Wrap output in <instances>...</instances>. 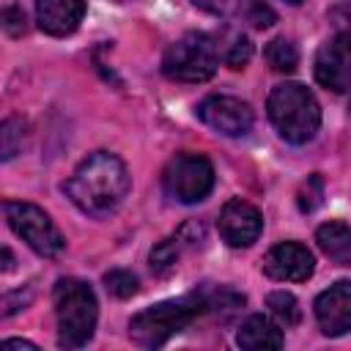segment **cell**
Here are the masks:
<instances>
[{"instance_id": "20", "label": "cell", "mask_w": 351, "mask_h": 351, "mask_svg": "<svg viewBox=\"0 0 351 351\" xmlns=\"http://www.w3.org/2000/svg\"><path fill=\"white\" fill-rule=\"evenodd\" d=\"M104 285H107V291H110L112 296H118V299H129V296H134V293L140 291L137 274H132V271H126V269H112V271H107V274H104Z\"/></svg>"}, {"instance_id": "7", "label": "cell", "mask_w": 351, "mask_h": 351, "mask_svg": "<svg viewBox=\"0 0 351 351\" xmlns=\"http://www.w3.org/2000/svg\"><path fill=\"white\" fill-rule=\"evenodd\" d=\"M167 197L178 203H200L214 189V167L203 154H178L167 162L162 176Z\"/></svg>"}, {"instance_id": "24", "label": "cell", "mask_w": 351, "mask_h": 351, "mask_svg": "<svg viewBox=\"0 0 351 351\" xmlns=\"http://www.w3.org/2000/svg\"><path fill=\"white\" fill-rule=\"evenodd\" d=\"M189 3L206 14H214V16H228L241 5V0H189Z\"/></svg>"}, {"instance_id": "27", "label": "cell", "mask_w": 351, "mask_h": 351, "mask_svg": "<svg viewBox=\"0 0 351 351\" xmlns=\"http://www.w3.org/2000/svg\"><path fill=\"white\" fill-rule=\"evenodd\" d=\"M3 348H27V351H36V343H27V340H3Z\"/></svg>"}, {"instance_id": "14", "label": "cell", "mask_w": 351, "mask_h": 351, "mask_svg": "<svg viewBox=\"0 0 351 351\" xmlns=\"http://www.w3.org/2000/svg\"><path fill=\"white\" fill-rule=\"evenodd\" d=\"M236 343L247 351H274L282 346V329L269 315H250L239 326Z\"/></svg>"}, {"instance_id": "26", "label": "cell", "mask_w": 351, "mask_h": 351, "mask_svg": "<svg viewBox=\"0 0 351 351\" xmlns=\"http://www.w3.org/2000/svg\"><path fill=\"white\" fill-rule=\"evenodd\" d=\"M274 11L266 5V3H261V0H252V8H250V22L255 25V27H269V25H274Z\"/></svg>"}, {"instance_id": "3", "label": "cell", "mask_w": 351, "mask_h": 351, "mask_svg": "<svg viewBox=\"0 0 351 351\" xmlns=\"http://www.w3.org/2000/svg\"><path fill=\"white\" fill-rule=\"evenodd\" d=\"M55 318H58V343L63 348H80L93 337L96 329V293L88 282L77 277H63L52 291Z\"/></svg>"}, {"instance_id": "8", "label": "cell", "mask_w": 351, "mask_h": 351, "mask_svg": "<svg viewBox=\"0 0 351 351\" xmlns=\"http://www.w3.org/2000/svg\"><path fill=\"white\" fill-rule=\"evenodd\" d=\"M195 112H197V118L208 129H214V132H219L225 137H241V134H247L252 129V121H255L252 107L247 101H241L236 96H219V93L217 96H206L197 104Z\"/></svg>"}, {"instance_id": "28", "label": "cell", "mask_w": 351, "mask_h": 351, "mask_svg": "<svg viewBox=\"0 0 351 351\" xmlns=\"http://www.w3.org/2000/svg\"><path fill=\"white\" fill-rule=\"evenodd\" d=\"M3 258H5V263H3V269L8 271V269L14 266V258H11V250H3Z\"/></svg>"}, {"instance_id": "9", "label": "cell", "mask_w": 351, "mask_h": 351, "mask_svg": "<svg viewBox=\"0 0 351 351\" xmlns=\"http://www.w3.org/2000/svg\"><path fill=\"white\" fill-rule=\"evenodd\" d=\"M315 80L335 90V93H351V36H335L329 38L318 55H315Z\"/></svg>"}, {"instance_id": "5", "label": "cell", "mask_w": 351, "mask_h": 351, "mask_svg": "<svg viewBox=\"0 0 351 351\" xmlns=\"http://www.w3.org/2000/svg\"><path fill=\"white\" fill-rule=\"evenodd\" d=\"M219 66V47L208 33H186L167 47L162 71L178 82H206Z\"/></svg>"}, {"instance_id": "13", "label": "cell", "mask_w": 351, "mask_h": 351, "mask_svg": "<svg viewBox=\"0 0 351 351\" xmlns=\"http://www.w3.org/2000/svg\"><path fill=\"white\" fill-rule=\"evenodd\" d=\"M85 16V0H36L38 27L49 36H69Z\"/></svg>"}, {"instance_id": "29", "label": "cell", "mask_w": 351, "mask_h": 351, "mask_svg": "<svg viewBox=\"0 0 351 351\" xmlns=\"http://www.w3.org/2000/svg\"><path fill=\"white\" fill-rule=\"evenodd\" d=\"M285 3H293V5H296V3H302V0H285Z\"/></svg>"}, {"instance_id": "23", "label": "cell", "mask_w": 351, "mask_h": 351, "mask_svg": "<svg viewBox=\"0 0 351 351\" xmlns=\"http://www.w3.org/2000/svg\"><path fill=\"white\" fill-rule=\"evenodd\" d=\"M329 22L340 36H351V0H343L329 8Z\"/></svg>"}, {"instance_id": "2", "label": "cell", "mask_w": 351, "mask_h": 351, "mask_svg": "<svg viewBox=\"0 0 351 351\" xmlns=\"http://www.w3.org/2000/svg\"><path fill=\"white\" fill-rule=\"evenodd\" d=\"M266 110H269V121L274 123L280 137L293 145L310 143L321 126V107H318L315 96L299 82L274 85L269 93Z\"/></svg>"}, {"instance_id": "19", "label": "cell", "mask_w": 351, "mask_h": 351, "mask_svg": "<svg viewBox=\"0 0 351 351\" xmlns=\"http://www.w3.org/2000/svg\"><path fill=\"white\" fill-rule=\"evenodd\" d=\"M25 134H27V123L22 118H5L3 121V126H0V156H3V162L14 159L22 151Z\"/></svg>"}, {"instance_id": "22", "label": "cell", "mask_w": 351, "mask_h": 351, "mask_svg": "<svg viewBox=\"0 0 351 351\" xmlns=\"http://www.w3.org/2000/svg\"><path fill=\"white\" fill-rule=\"evenodd\" d=\"M321 200H324V178L318 173H313L299 189V208L304 214H310V211H315L321 206Z\"/></svg>"}, {"instance_id": "16", "label": "cell", "mask_w": 351, "mask_h": 351, "mask_svg": "<svg viewBox=\"0 0 351 351\" xmlns=\"http://www.w3.org/2000/svg\"><path fill=\"white\" fill-rule=\"evenodd\" d=\"M263 55H266V63H269L274 71H280V74H291V71L299 66V49H296V44H293L291 38H285V36L271 38V41L266 44Z\"/></svg>"}, {"instance_id": "1", "label": "cell", "mask_w": 351, "mask_h": 351, "mask_svg": "<svg viewBox=\"0 0 351 351\" xmlns=\"http://www.w3.org/2000/svg\"><path fill=\"white\" fill-rule=\"evenodd\" d=\"M132 178L126 165L107 151H96L88 159L80 162V167L71 173V178L66 181V195L69 200L88 217H110L123 197L129 195Z\"/></svg>"}, {"instance_id": "18", "label": "cell", "mask_w": 351, "mask_h": 351, "mask_svg": "<svg viewBox=\"0 0 351 351\" xmlns=\"http://www.w3.org/2000/svg\"><path fill=\"white\" fill-rule=\"evenodd\" d=\"M184 247H186V244L181 241L178 233L170 236V239H165V241H159V244L151 250V269H154L156 274H170V271L176 269L178 255H181Z\"/></svg>"}, {"instance_id": "4", "label": "cell", "mask_w": 351, "mask_h": 351, "mask_svg": "<svg viewBox=\"0 0 351 351\" xmlns=\"http://www.w3.org/2000/svg\"><path fill=\"white\" fill-rule=\"evenodd\" d=\"M200 313H206V304H203V293H197V291L184 296V299L159 302L154 307L140 310L129 321V337L140 348H159L173 335L186 329Z\"/></svg>"}, {"instance_id": "11", "label": "cell", "mask_w": 351, "mask_h": 351, "mask_svg": "<svg viewBox=\"0 0 351 351\" xmlns=\"http://www.w3.org/2000/svg\"><path fill=\"white\" fill-rule=\"evenodd\" d=\"M217 228H219V236L230 247H250L258 241V236L263 230V219H261V211L255 206L236 197V200H228L222 206Z\"/></svg>"}, {"instance_id": "15", "label": "cell", "mask_w": 351, "mask_h": 351, "mask_svg": "<svg viewBox=\"0 0 351 351\" xmlns=\"http://www.w3.org/2000/svg\"><path fill=\"white\" fill-rule=\"evenodd\" d=\"M315 241L324 250V255L337 266H351V228L340 219L324 222L315 230Z\"/></svg>"}, {"instance_id": "12", "label": "cell", "mask_w": 351, "mask_h": 351, "mask_svg": "<svg viewBox=\"0 0 351 351\" xmlns=\"http://www.w3.org/2000/svg\"><path fill=\"white\" fill-rule=\"evenodd\" d=\"M315 318L321 332L329 337H340L351 329V280H340L318 293Z\"/></svg>"}, {"instance_id": "10", "label": "cell", "mask_w": 351, "mask_h": 351, "mask_svg": "<svg viewBox=\"0 0 351 351\" xmlns=\"http://www.w3.org/2000/svg\"><path fill=\"white\" fill-rule=\"evenodd\" d=\"M313 252L299 241H280L263 258V274L277 282H302L313 274Z\"/></svg>"}, {"instance_id": "6", "label": "cell", "mask_w": 351, "mask_h": 351, "mask_svg": "<svg viewBox=\"0 0 351 351\" xmlns=\"http://www.w3.org/2000/svg\"><path fill=\"white\" fill-rule=\"evenodd\" d=\"M3 214L11 230L41 258H58L66 250V239L60 236V230L55 228V222L49 219L44 208L33 203H22V200H5Z\"/></svg>"}, {"instance_id": "17", "label": "cell", "mask_w": 351, "mask_h": 351, "mask_svg": "<svg viewBox=\"0 0 351 351\" xmlns=\"http://www.w3.org/2000/svg\"><path fill=\"white\" fill-rule=\"evenodd\" d=\"M266 307H269L271 315H274L280 324H285V326H296V324L302 321V307H299L296 296L288 293V291H271V293L266 296Z\"/></svg>"}, {"instance_id": "25", "label": "cell", "mask_w": 351, "mask_h": 351, "mask_svg": "<svg viewBox=\"0 0 351 351\" xmlns=\"http://www.w3.org/2000/svg\"><path fill=\"white\" fill-rule=\"evenodd\" d=\"M3 27H5L8 36H22L25 33V14H22V8L8 5L3 11Z\"/></svg>"}, {"instance_id": "30", "label": "cell", "mask_w": 351, "mask_h": 351, "mask_svg": "<svg viewBox=\"0 0 351 351\" xmlns=\"http://www.w3.org/2000/svg\"><path fill=\"white\" fill-rule=\"evenodd\" d=\"M112 3H129V0H112Z\"/></svg>"}, {"instance_id": "21", "label": "cell", "mask_w": 351, "mask_h": 351, "mask_svg": "<svg viewBox=\"0 0 351 351\" xmlns=\"http://www.w3.org/2000/svg\"><path fill=\"white\" fill-rule=\"evenodd\" d=\"M219 58H222L230 69H241V66H247V60L252 58V44H250V38L241 36V33L230 36V41L222 47Z\"/></svg>"}]
</instances>
